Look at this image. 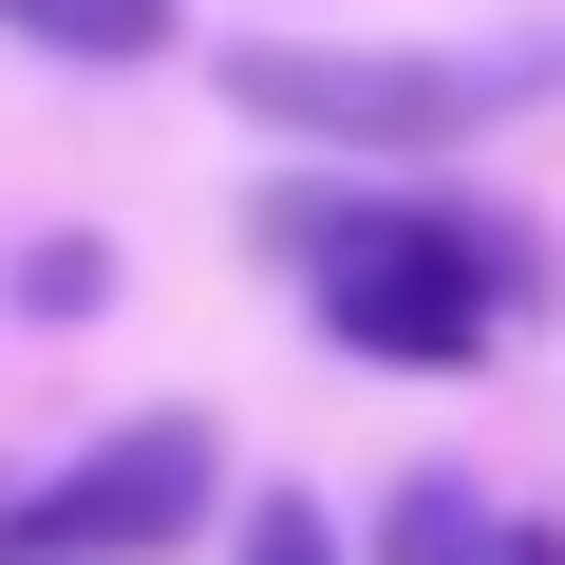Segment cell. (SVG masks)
Returning <instances> with one entry per match:
<instances>
[{"mask_svg": "<svg viewBox=\"0 0 565 565\" xmlns=\"http://www.w3.org/2000/svg\"><path fill=\"white\" fill-rule=\"evenodd\" d=\"M264 245L302 264V302L396 359V377H452L509 340V302H546V245L527 226H471V207H396V189H282Z\"/></svg>", "mask_w": 565, "mask_h": 565, "instance_id": "1", "label": "cell"}, {"mask_svg": "<svg viewBox=\"0 0 565 565\" xmlns=\"http://www.w3.org/2000/svg\"><path fill=\"white\" fill-rule=\"evenodd\" d=\"M509 95H527L509 57H321V39H245V57H226V114L321 132V151H452V132H490Z\"/></svg>", "mask_w": 565, "mask_h": 565, "instance_id": "2", "label": "cell"}, {"mask_svg": "<svg viewBox=\"0 0 565 565\" xmlns=\"http://www.w3.org/2000/svg\"><path fill=\"white\" fill-rule=\"evenodd\" d=\"M207 490H226V452L189 415H132L114 452H76V471H39L0 509V565H170L207 527Z\"/></svg>", "mask_w": 565, "mask_h": 565, "instance_id": "3", "label": "cell"}, {"mask_svg": "<svg viewBox=\"0 0 565 565\" xmlns=\"http://www.w3.org/2000/svg\"><path fill=\"white\" fill-rule=\"evenodd\" d=\"M377 565H509V527H490L452 471H415V490L377 509Z\"/></svg>", "mask_w": 565, "mask_h": 565, "instance_id": "4", "label": "cell"}, {"mask_svg": "<svg viewBox=\"0 0 565 565\" xmlns=\"http://www.w3.org/2000/svg\"><path fill=\"white\" fill-rule=\"evenodd\" d=\"M20 39H57V57H151L170 39V0H0Z\"/></svg>", "mask_w": 565, "mask_h": 565, "instance_id": "5", "label": "cell"}, {"mask_svg": "<svg viewBox=\"0 0 565 565\" xmlns=\"http://www.w3.org/2000/svg\"><path fill=\"white\" fill-rule=\"evenodd\" d=\"M245 565H340V527H321L302 490H264V509H245Z\"/></svg>", "mask_w": 565, "mask_h": 565, "instance_id": "6", "label": "cell"}, {"mask_svg": "<svg viewBox=\"0 0 565 565\" xmlns=\"http://www.w3.org/2000/svg\"><path fill=\"white\" fill-rule=\"evenodd\" d=\"M509 565H565V527H509Z\"/></svg>", "mask_w": 565, "mask_h": 565, "instance_id": "7", "label": "cell"}]
</instances>
